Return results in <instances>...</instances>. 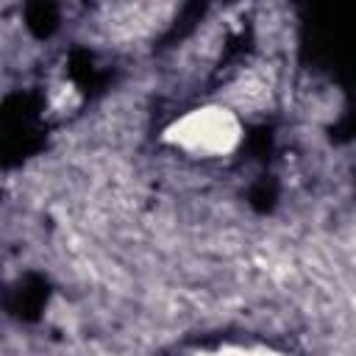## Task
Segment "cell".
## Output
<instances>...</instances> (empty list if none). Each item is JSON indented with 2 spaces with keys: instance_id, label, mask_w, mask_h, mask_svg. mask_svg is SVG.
Here are the masks:
<instances>
[{
  "instance_id": "obj_1",
  "label": "cell",
  "mask_w": 356,
  "mask_h": 356,
  "mask_svg": "<svg viewBox=\"0 0 356 356\" xmlns=\"http://www.w3.org/2000/svg\"><path fill=\"white\" fill-rule=\"evenodd\" d=\"M164 142L189 159H225L242 145V120L228 106L206 103L175 117L164 128Z\"/></svg>"
},
{
  "instance_id": "obj_2",
  "label": "cell",
  "mask_w": 356,
  "mask_h": 356,
  "mask_svg": "<svg viewBox=\"0 0 356 356\" xmlns=\"http://www.w3.org/2000/svg\"><path fill=\"white\" fill-rule=\"evenodd\" d=\"M189 356H284L273 348L264 345H242V342H222V345H211L203 350H195Z\"/></svg>"
}]
</instances>
